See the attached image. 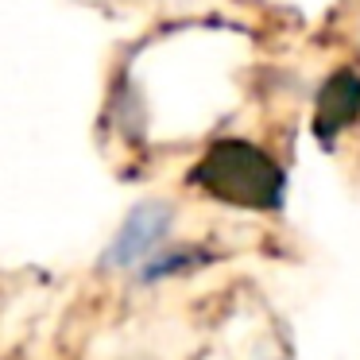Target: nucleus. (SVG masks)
Wrapping results in <instances>:
<instances>
[{
	"label": "nucleus",
	"instance_id": "nucleus-1",
	"mask_svg": "<svg viewBox=\"0 0 360 360\" xmlns=\"http://www.w3.org/2000/svg\"><path fill=\"white\" fill-rule=\"evenodd\" d=\"M194 179L202 182L205 190L221 198H233V202H244V205H275L283 194V171L264 155L256 151L252 143H236V140H225L210 151V155L198 163Z\"/></svg>",
	"mask_w": 360,
	"mask_h": 360
},
{
	"label": "nucleus",
	"instance_id": "nucleus-2",
	"mask_svg": "<svg viewBox=\"0 0 360 360\" xmlns=\"http://www.w3.org/2000/svg\"><path fill=\"white\" fill-rule=\"evenodd\" d=\"M171 233V205L167 202H140L124 217L120 233L105 252V267H132Z\"/></svg>",
	"mask_w": 360,
	"mask_h": 360
},
{
	"label": "nucleus",
	"instance_id": "nucleus-3",
	"mask_svg": "<svg viewBox=\"0 0 360 360\" xmlns=\"http://www.w3.org/2000/svg\"><path fill=\"white\" fill-rule=\"evenodd\" d=\"M356 112H360V78L352 70H337L333 78L326 82L321 97H318V128H321V136L345 128Z\"/></svg>",
	"mask_w": 360,
	"mask_h": 360
}]
</instances>
